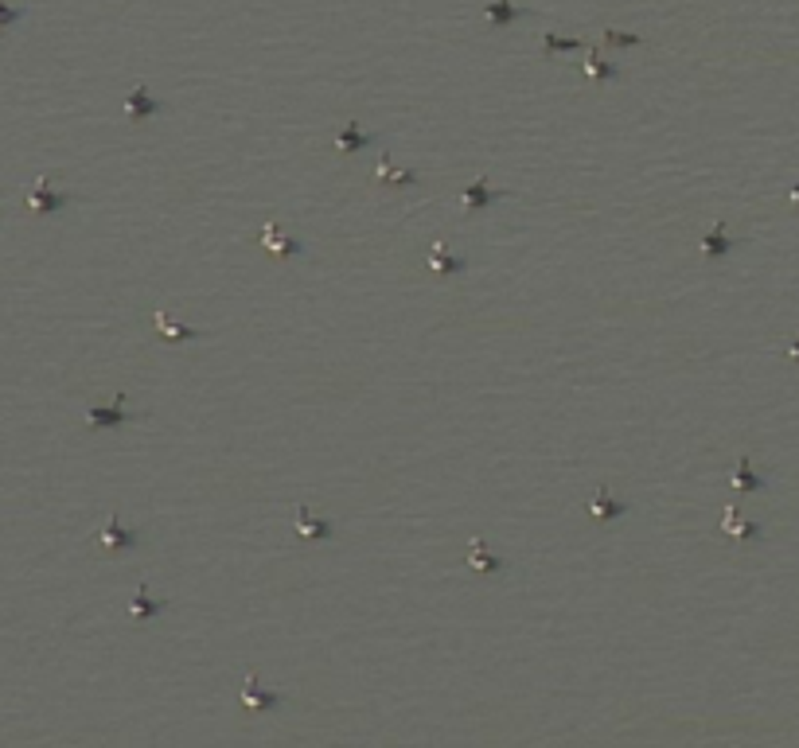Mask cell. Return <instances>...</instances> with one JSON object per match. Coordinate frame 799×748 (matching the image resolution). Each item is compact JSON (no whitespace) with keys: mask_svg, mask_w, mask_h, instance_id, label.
Returning <instances> with one entry per match:
<instances>
[{"mask_svg":"<svg viewBox=\"0 0 799 748\" xmlns=\"http://www.w3.org/2000/svg\"><path fill=\"white\" fill-rule=\"evenodd\" d=\"M374 140H378V137H374V133L367 137V133H359V129H355V125H347V129L339 133V148H344V152H359V148H371Z\"/></svg>","mask_w":799,"mask_h":748,"instance_id":"11","label":"cell"},{"mask_svg":"<svg viewBox=\"0 0 799 748\" xmlns=\"http://www.w3.org/2000/svg\"><path fill=\"white\" fill-rule=\"evenodd\" d=\"M733 534L737 538H756V534H761V526H756V522H745V526H737Z\"/></svg>","mask_w":799,"mask_h":748,"instance_id":"22","label":"cell"},{"mask_svg":"<svg viewBox=\"0 0 799 748\" xmlns=\"http://www.w3.org/2000/svg\"><path fill=\"white\" fill-rule=\"evenodd\" d=\"M378 180H390V184H398V187H402V184L413 187V184H418V172H394V168H390V160L382 156V164H378Z\"/></svg>","mask_w":799,"mask_h":748,"instance_id":"14","label":"cell"},{"mask_svg":"<svg viewBox=\"0 0 799 748\" xmlns=\"http://www.w3.org/2000/svg\"><path fill=\"white\" fill-rule=\"evenodd\" d=\"M604 43H612V47H639L644 39L632 36V31H604Z\"/></svg>","mask_w":799,"mask_h":748,"instance_id":"19","label":"cell"},{"mask_svg":"<svg viewBox=\"0 0 799 748\" xmlns=\"http://www.w3.org/2000/svg\"><path fill=\"white\" fill-rule=\"evenodd\" d=\"M495 199H503V191L488 187L484 180H476L472 187H464V207H488V203H495Z\"/></svg>","mask_w":799,"mask_h":748,"instance_id":"6","label":"cell"},{"mask_svg":"<svg viewBox=\"0 0 799 748\" xmlns=\"http://www.w3.org/2000/svg\"><path fill=\"white\" fill-rule=\"evenodd\" d=\"M125 110H129L133 121H140V118H153V113H164V102L148 94V86H137L129 94V102H125Z\"/></svg>","mask_w":799,"mask_h":748,"instance_id":"2","label":"cell"},{"mask_svg":"<svg viewBox=\"0 0 799 748\" xmlns=\"http://www.w3.org/2000/svg\"><path fill=\"white\" fill-rule=\"evenodd\" d=\"M66 203H71V195H66V191H51V184H36L31 195H28V207L39 211V214H55V211H63Z\"/></svg>","mask_w":799,"mask_h":748,"instance_id":"1","label":"cell"},{"mask_svg":"<svg viewBox=\"0 0 799 748\" xmlns=\"http://www.w3.org/2000/svg\"><path fill=\"white\" fill-rule=\"evenodd\" d=\"M133 413L121 410V398L113 402V410H102V405H90V425H121V421H129Z\"/></svg>","mask_w":799,"mask_h":748,"instance_id":"8","label":"cell"},{"mask_svg":"<svg viewBox=\"0 0 799 748\" xmlns=\"http://www.w3.org/2000/svg\"><path fill=\"white\" fill-rule=\"evenodd\" d=\"M297 526H301L304 538H331V530H336L328 519H308L304 511H301V519H297Z\"/></svg>","mask_w":799,"mask_h":748,"instance_id":"12","label":"cell"},{"mask_svg":"<svg viewBox=\"0 0 799 748\" xmlns=\"http://www.w3.org/2000/svg\"><path fill=\"white\" fill-rule=\"evenodd\" d=\"M105 542H110V546H125V550H133V546H137V534L121 530V522H118V519H110V526H105Z\"/></svg>","mask_w":799,"mask_h":748,"instance_id":"16","label":"cell"},{"mask_svg":"<svg viewBox=\"0 0 799 748\" xmlns=\"http://www.w3.org/2000/svg\"><path fill=\"white\" fill-rule=\"evenodd\" d=\"M737 487H745V492H764L768 487V479H761L753 468H748V460L737 464Z\"/></svg>","mask_w":799,"mask_h":748,"instance_id":"13","label":"cell"},{"mask_svg":"<svg viewBox=\"0 0 799 748\" xmlns=\"http://www.w3.org/2000/svg\"><path fill=\"white\" fill-rule=\"evenodd\" d=\"M589 511L601 514V519H612V514H624V511H628V503L612 499L609 492H597V499H589Z\"/></svg>","mask_w":799,"mask_h":748,"instance_id":"10","label":"cell"},{"mask_svg":"<svg viewBox=\"0 0 799 748\" xmlns=\"http://www.w3.org/2000/svg\"><path fill=\"white\" fill-rule=\"evenodd\" d=\"M542 47H546V51H577L581 43H577V39H557V36H546V39H542Z\"/></svg>","mask_w":799,"mask_h":748,"instance_id":"21","label":"cell"},{"mask_svg":"<svg viewBox=\"0 0 799 748\" xmlns=\"http://www.w3.org/2000/svg\"><path fill=\"white\" fill-rule=\"evenodd\" d=\"M468 561L476 565V569H488V573L503 569V561H499V558H492V554H484V546H480V542H472V554H468Z\"/></svg>","mask_w":799,"mask_h":748,"instance_id":"18","label":"cell"},{"mask_svg":"<svg viewBox=\"0 0 799 748\" xmlns=\"http://www.w3.org/2000/svg\"><path fill=\"white\" fill-rule=\"evenodd\" d=\"M585 71H589V74H597V78H616V66H609L604 59H597V55L585 63Z\"/></svg>","mask_w":799,"mask_h":748,"instance_id":"20","label":"cell"},{"mask_svg":"<svg viewBox=\"0 0 799 748\" xmlns=\"http://www.w3.org/2000/svg\"><path fill=\"white\" fill-rule=\"evenodd\" d=\"M265 246L273 249V254H281V257H293V254H301L304 249V242H297V238H281V230L269 222V230H265Z\"/></svg>","mask_w":799,"mask_h":748,"instance_id":"7","label":"cell"},{"mask_svg":"<svg viewBox=\"0 0 799 748\" xmlns=\"http://www.w3.org/2000/svg\"><path fill=\"white\" fill-rule=\"evenodd\" d=\"M0 20H20V12H16V8H4V4H0Z\"/></svg>","mask_w":799,"mask_h":748,"instance_id":"23","label":"cell"},{"mask_svg":"<svg viewBox=\"0 0 799 748\" xmlns=\"http://www.w3.org/2000/svg\"><path fill=\"white\" fill-rule=\"evenodd\" d=\"M792 199H795V203H799V184H795V187H792Z\"/></svg>","mask_w":799,"mask_h":748,"instance_id":"24","label":"cell"},{"mask_svg":"<svg viewBox=\"0 0 799 748\" xmlns=\"http://www.w3.org/2000/svg\"><path fill=\"white\" fill-rule=\"evenodd\" d=\"M242 702L249 705V710L265 713V710H281V705H285V697H281V694H265V690L257 686V678H246V686H242Z\"/></svg>","mask_w":799,"mask_h":748,"instance_id":"3","label":"cell"},{"mask_svg":"<svg viewBox=\"0 0 799 748\" xmlns=\"http://www.w3.org/2000/svg\"><path fill=\"white\" fill-rule=\"evenodd\" d=\"M737 246H741L737 238L726 234V222H718V227H713V234L702 238V249H706L710 257H721V254H729V249H737Z\"/></svg>","mask_w":799,"mask_h":748,"instance_id":"4","label":"cell"},{"mask_svg":"<svg viewBox=\"0 0 799 748\" xmlns=\"http://www.w3.org/2000/svg\"><path fill=\"white\" fill-rule=\"evenodd\" d=\"M164 608H168L164 601H148V596H145V588H137V601H133V616H137V620L156 616V612H164Z\"/></svg>","mask_w":799,"mask_h":748,"instance_id":"15","label":"cell"},{"mask_svg":"<svg viewBox=\"0 0 799 748\" xmlns=\"http://www.w3.org/2000/svg\"><path fill=\"white\" fill-rule=\"evenodd\" d=\"M429 265H433V269H440V273H464V269H468V261H464V257L445 254V246H433Z\"/></svg>","mask_w":799,"mask_h":748,"instance_id":"9","label":"cell"},{"mask_svg":"<svg viewBox=\"0 0 799 748\" xmlns=\"http://www.w3.org/2000/svg\"><path fill=\"white\" fill-rule=\"evenodd\" d=\"M522 16H530V12H527V8H519V4H511V0H495V4H488V20H492L495 28L515 24V20H522Z\"/></svg>","mask_w":799,"mask_h":748,"instance_id":"5","label":"cell"},{"mask_svg":"<svg viewBox=\"0 0 799 748\" xmlns=\"http://www.w3.org/2000/svg\"><path fill=\"white\" fill-rule=\"evenodd\" d=\"M792 355H795V359H799V339H795V347H792Z\"/></svg>","mask_w":799,"mask_h":748,"instance_id":"25","label":"cell"},{"mask_svg":"<svg viewBox=\"0 0 799 748\" xmlns=\"http://www.w3.org/2000/svg\"><path fill=\"white\" fill-rule=\"evenodd\" d=\"M156 328H160L168 339H199L195 328H176V323H168V312H156Z\"/></svg>","mask_w":799,"mask_h":748,"instance_id":"17","label":"cell"}]
</instances>
